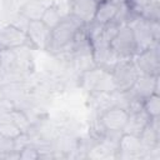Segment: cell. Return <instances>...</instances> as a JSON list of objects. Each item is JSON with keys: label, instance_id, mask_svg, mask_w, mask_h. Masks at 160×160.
I'll list each match as a JSON object with an SVG mask.
<instances>
[{"label": "cell", "instance_id": "cell-13", "mask_svg": "<svg viewBox=\"0 0 160 160\" xmlns=\"http://www.w3.org/2000/svg\"><path fill=\"white\" fill-rule=\"evenodd\" d=\"M149 121H150V116L144 111L142 108L139 110L129 111V118H128L126 124L121 132L139 136L144 131V129L148 126Z\"/></svg>", "mask_w": 160, "mask_h": 160}, {"label": "cell", "instance_id": "cell-6", "mask_svg": "<svg viewBox=\"0 0 160 160\" xmlns=\"http://www.w3.org/2000/svg\"><path fill=\"white\" fill-rule=\"evenodd\" d=\"M128 118L129 110L121 106H111L99 115V125L105 132L121 134Z\"/></svg>", "mask_w": 160, "mask_h": 160}, {"label": "cell", "instance_id": "cell-12", "mask_svg": "<svg viewBox=\"0 0 160 160\" xmlns=\"http://www.w3.org/2000/svg\"><path fill=\"white\" fill-rule=\"evenodd\" d=\"M98 2V0H76L70 2V15L75 16L84 25H89L94 20Z\"/></svg>", "mask_w": 160, "mask_h": 160}, {"label": "cell", "instance_id": "cell-16", "mask_svg": "<svg viewBox=\"0 0 160 160\" xmlns=\"http://www.w3.org/2000/svg\"><path fill=\"white\" fill-rule=\"evenodd\" d=\"M65 18V15L61 12V10L59 9V6L56 4H51L49 6L45 8L42 15H41V21L49 28V29H54L56 25H59L61 22V20Z\"/></svg>", "mask_w": 160, "mask_h": 160}, {"label": "cell", "instance_id": "cell-7", "mask_svg": "<svg viewBox=\"0 0 160 160\" xmlns=\"http://www.w3.org/2000/svg\"><path fill=\"white\" fill-rule=\"evenodd\" d=\"M131 59L140 74L159 75V69H160L159 44H155L152 48L135 54Z\"/></svg>", "mask_w": 160, "mask_h": 160}, {"label": "cell", "instance_id": "cell-9", "mask_svg": "<svg viewBox=\"0 0 160 160\" xmlns=\"http://www.w3.org/2000/svg\"><path fill=\"white\" fill-rule=\"evenodd\" d=\"M26 36L29 44H31L35 49L48 50L50 45L51 29H49L41 20H32L28 25Z\"/></svg>", "mask_w": 160, "mask_h": 160}, {"label": "cell", "instance_id": "cell-15", "mask_svg": "<svg viewBox=\"0 0 160 160\" xmlns=\"http://www.w3.org/2000/svg\"><path fill=\"white\" fill-rule=\"evenodd\" d=\"M45 5H42L40 1L38 0H26L19 9V12L25 16L28 20L32 21V20H40L41 15L45 10Z\"/></svg>", "mask_w": 160, "mask_h": 160}, {"label": "cell", "instance_id": "cell-8", "mask_svg": "<svg viewBox=\"0 0 160 160\" xmlns=\"http://www.w3.org/2000/svg\"><path fill=\"white\" fill-rule=\"evenodd\" d=\"M142 145L140 138L136 135L121 132L116 145V158L120 159H141Z\"/></svg>", "mask_w": 160, "mask_h": 160}, {"label": "cell", "instance_id": "cell-4", "mask_svg": "<svg viewBox=\"0 0 160 160\" xmlns=\"http://www.w3.org/2000/svg\"><path fill=\"white\" fill-rule=\"evenodd\" d=\"M110 48L120 59H131L138 52L132 30L126 22L120 25L118 32L110 41Z\"/></svg>", "mask_w": 160, "mask_h": 160}, {"label": "cell", "instance_id": "cell-2", "mask_svg": "<svg viewBox=\"0 0 160 160\" xmlns=\"http://www.w3.org/2000/svg\"><path fill=\"white\" fill-rule=\"evenodd\" d=\"M81 85L90 94L111 92L115 90L111 72L99 66H94L82 72Z\"/></svg>", "mask_w": 160, "mask_h": 160}, {"label": "cell", "instance_id": "cell-3", "mask_svg": "<svg viewBox=\"0 0 160 160\" xmlns=\"http://www.w3.org/2000/svg\"><path fill=\"white\" fill-rule=\"evenodd\" d=\"M140 72L135 66L132 59H122L118 62V65L111 70L112 81L115 85V90L118 91H128L132 88Z\"/></svg>", "mask_w": 160, "mask_h": 160}, {"label": "cell", "instance_id": "cell-14", "mask_svg": "<svg viewBox=\"0 0 160 160\" xmlns=\"http://www.w3.org/2000/svg\"><path fill=\"white\" fill-rule=\"evenodd\" d=\"M119 11V4L114 0H100L96 6L92 22L98 25H106L115 20Z\"/></svg>", "mask_w": 160, "mask_h": 160}, {"label": "cell", "instance_id": "cell-5", "mask_svg": "<svg viewBox=\"0 0 160 160\" xmlns=\"http://www.w3.org/2000/svg\"><path fill=\"white\" fill-rule=\"evenodd\" d=\"M126 24L132 30L134 39H135V42H136V50H138V52L144 51V50H148V49L152 48L155 44H159L152 38V34L150 31L149 20H146V19L139 16V15H134V16H131L126 21Z\"/></svg>", "mask_w": 160, "mask_h": 160}, {"label": "cell", "instance_id": "cell-20", "mask_svg": "<svg viewBox=\"0 0 160 160\" xmlns=\"http://www.w3.org/2000/svg\"><path fill=\"white\" fill-rule=\"evenodd\" d=\"M19 159L21 160H36L40 159L39 149L35 144H29L19 151Z\"/></svg>", "mask_w": 160, "mask_h": 160}, {"label": "cell", "instance_id": "cell-10", "mask_svg": "<svg viewBox=\"0 0 160 160\" xmlns=\"http://www.w3.org/2000/svg\"><path fill=\"white\" fill-rule=\"evenodd\" d=\"M128 91L134 99L140 101L151 94H159V75L140 74L132 88Z\"/></svg>", "mask_w": 160, "mask_h": 160}, {"label": "cell", "instance_id": "cell-11", "mask_svg": "<svg viewBox=\"0 0 160 160\" xmlns=\"http://www.w3.org/2000/svg\"><path fill=\"white\" fill-rule=\"evenodd\" d=\"M29 44L26 32L6 24L0 28V49H18Z\"/></svg>", "mask_w": 160, "mask_h": 160}, {"label": "cell", "instance_id": "cell-17", "mask_svg": "<svg viewBox=\"0 0 160 160\" xmlns=\"http://www.w3.org/2000/svg\"><path fill=\"white\" fill-rule=\"evenodd\" d=\"M10 120L21 130V132H31L32 122L30 121V118L25 114L24 110H20L18 108H14L9 112Z\"/></svg>", "mask_w": 160, "mask_h": 160}, {"label": "cell", "instance_id": "cell-1", "mask_svg": "<svg viewBox=\"0 0 160 160\" xmlns=\"http://www.w3.org/2000/svg\"><path fill=\"white\" fill-rule=\"evenodd\" d=\"M84 24L78 20L72 15L65 16L59 25H56L51 30V38H50V45H49V51L61 55V54H68L71 55L72 50V41L79 31L80 28H82Z\"/></svg>", "mask_w": 160, "mask_h": 160}, {"label": "cell", "instance_id": "cell-19", "mask_svg": "<svg viewBox=\"0 0 160 160\" xmlns=\"http://www.w3.org/2000/svg\"><path fill=\"white\" fill-rule=\"evenodd\" d=\"M144 111L151 118L160 116V96L159 94H151L141 101Z\"/></svg>", "mask_w": 160, "mask_h": 160}, {"label": "cell", "instance_id": "cell-18", "mask_svg": "<svg viewBox=\"0 0 160 160\" xmlns=\"http://www.w3.org/2000/svg\"><path fill=\"white\" fill-rule=\"evenodd\" d=\"M21 134V130L10 120V116L0 119V138L15 140Z\"/></svg>", "mask_w": 160, "mask_h": 160}]
</instances>
